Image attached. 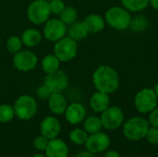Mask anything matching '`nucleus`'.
Masks as SVG:
<instances>
[{"mask_svg": "<svg viewBox=\"0 0 158 157\" xmlns=\"http://www.w3.org/2000/svg\"><path fill=\"white\" fill-rule=\"evenodd\" d=\"M94 84L98 92L112 93L119 85L118 75L115 69L108 66H100L93 75Z\"/></svg>", "mask_w": 158, "mask_h": 157, "instance_id": "obj_1", "label": "nucleus"}, {"mask_svg": "<svg viewBox=\"0 0 158 157\" xmlns=\"http://www.w3.org/2000/svg\"><path fill=\"white\" fill-rule=\"evenodd\" d=\"M15 116L20 120H30L37 113L38 105L36 100L28 94L18 97L13 105Z\"/></svg>", "mask_w": 158, "mask_h": 157, "instance_id": "obj_2", "label": "nucleus"}, {"mask_svg": "<svg viewBox=\"0 0 158 157\" xmlns=\"http://www.w3.org/2000/svg\"><path fill=\"white\" fill-rule=\"evenodd\" d=\"M149 130V122L143 118L134 117L130 118L123 128L124 135L131 141H140L145 138Z\"/></svg>", "mask_w": 158, "mask_h": 157, "instance_id": "obj_3", "label": "nucleus"}, {"mask_svg": "<svg viewBox=\"0 0 158 157\" xmlns=\"http://www.w3.org/2000/svg\"><path fill=\"white\" fill-rule=\"evenodd\" d=\"M50 14L49 2L46 0H34L29 5L27 9L28 19L35 25L45 23Z\"/></svg>", "mask_w": 158, "mask_h": 157, "instance_id": "obj_4", "label": "nucleus"}, {"mask_svg": "<svg viewBox=\"0 0 158 157\" xmlns=\"http://www.w3.org/2000/svg\"><path fill=\"white\" fill-rule=\"evenodd\" d=\"M78 51L77 42L69 36H65L56 42L54 46V54L60 62H69L72 60Z\"/></svg>", "mask_w": 158, "mask_h": 157, "instance_id": "obj_5", "label": "nucleus"}, {"mask_svg": "<svg viewBox=\"0 0 158 157\" xmlns=\"http://www.w3.org/2000/svg\"><path fill=\"white\" fill-rule=\"evenodd\" d=\"M106 19L111 27L117 30L127 29L131 20L130 13L120 6H113L108 9L106 13Z\"/></svg>", "mask_w": 158, "mask_h": 157, "instance_id": "obj_6", "label": "nucleus"}, {"mask_svg": "<svg viewBox=\"0 0 158 157\" xmlns=\"http://www.w3.org/2000/svg\"><path fill=\"white\" fill-rule=\"evenodd\" d=\"M134 103L136 109L140 113L145 114L151 112L156 107L157 96L154 90L145 88L136 94Z\"/></svg>", "mask_w": 158, "mask_h": 157, "instance_id": "obj_7", "label": "nucleus"}, {"mask_svg": "<svg viewBox=\"0 0 158 157\" xmlns=\"http://www.w3.org/2000/svg\"><path fill=\"white\" fill-rule=\"evenodd\" d=\"M67 29V25L60 19H48L44 27V38L50 42L56 43L66 36Z\"/></svg>", "mask_w": 158, "mask_h": 157, "instance_id": "obj_8", "label": "nucleus"}, {"mask_svg": "<svg viewBox=\"0 0 158 157\" xmlns=\"http://www.w3.org/2000/svg\"><path fill=\"white\" fill-rule=\"evenodd\" d=\"M38 62V58L35 54L28 50H20L14 54L13 65L14 67L22 72H27L35 68Z\"/></svg>", "mask_w": 158, "mask_h": 157, "instance_id": "obj_9", "label": "nucleus"}, {"mask_svg": "<svg viewBox=\"0 0 158 157\" xmlns=\"http://www.w3.org/2000/svg\"><path fill=\"white\" fill-rule=\"evenodd\" d=\"M101 121L103 127L109 130H114L119 128L124 120V115L122 110L118 106H112L106 108L102 112Z\"/></svg>", "mask_w": 158, "mask_h": 157, "instance_id": "obj_10", "label": "nucleus"}, {"mask_svg": "<svg viewBox=\"0 0 158 157\" xmlns=\"http://www.w3.org/2000/svg\"><path fill=\"white\" fill-rule=\"evenodd\" d=\"M44 84L49 88L51 93H62L69 85V78L64 71L58 69L53 73L47 74L44 79Z\"/></svg>", "mask_w": 158, "mask_h": 157, "instance_id": "obj_11", "label": "nucleus"}, {"mask_svg": "<svg viewBox=\"0 0 158 157\" xmlns=\"http://www.w3.org/2000/svg\"><path fill=\"white\" fill-rule=\"evenodd\" d=\"M110 144V138L104 132H97L88 136L85 143L86 150L94 154L102 153L106 151Z\"/></svg>", "mask_w": 158, "mask_h": 157, "instance_id": "obj_12", "label": "nucleus"}, {"mask_svg": "<svg viewBox=\"0 0 158 157\" xmlns=\"http://www.w3.org/2000/svg\"><path fill=\"white\" fill-rule=\"evenodd\" d=\"M41 135L48 140H53L58 137L61 131V124L55 117H46L43 119L40 125Z\"/></svg>", "mask_w": 158, "mask_h": 157, "instance_id": "obj_13", "label": "nucleus"}, {"mask_svg": "<svg viewBox=\"0 0 158 157\" xmlns=\"http://www.w3.org/2000/svg\"><path fill=\"white\" fill-rule=\"evenodd\" d=\"M68 155L69 147L63 140L58 138L49 140L45 149L46 157H68Z\"/></svg>", "mask_w": 158, "mask_h": 157, "instance_id": "obj_14", "label": "nucleus"}, {"mask_svg": "<svg viewBox=\"0 0 158 157\" xmlns=\"http://www.w3.org/2000/svg\"><path fill=\"white\" fill-rule=\"evenodd\" d=\"M85 114H86V111H85L84 106L79 103H73L68 105L66 112H65L66 119L70 124H73V125L81 123L84 119Z\"/></svg>", "mask_w": 158, "mask_h": 157, "instance_id": "obj_15", "label": "nucleus"}, {"mask_svg": "<svg viewBox=\"0 0 158 157\" xmlns=\"http://www.w3.org/2000/svg\"><path fill=\"white\" fill-rule=\"evenodd\" d=\"M49 110L55 115H62L66 112L68 103L61 93H52L48 98Z\"/></svg>", "mask_w": 158, "mask_h": 157, "instance_id": "obj_16", "label": "nucleus"}, {"mask_svg": "<svg viewBox=\"0 0 158 157\" xmlns=\"http://www.w3.org/2000/svg\"><path fill=\"white\" fill-rule=\"evenodd\" d=\"M109 97L107 93L97 92L93 94L90 100V105L95 112H103L109 107Z\"/></svg>", "mask_w": 158, "mask_h": 157, "instance_id": "obj_17", "label": "nucleus"}, {"mask_svg": "<svg viewBox=\"0 0 158 157\" xmlns=\"http://www.w3.org/2000/svg\"><path fill=\"white\" fill-rule=\"evenodd\" d=\"M20 38H21L22 43L25 46L31 48V47L37 46L41 43L42 34L38 30L33 29V28H29V29H26L22 32Z\"/></svg>", "mask_w": 158, "mask_h": 157, "instance_id": "obj_18", "label": "nucleus"}, {"mask_svg": "<svg viewBox=\"0 0 158 157\" xmlns=\"http://www.w3.org/2000/svg\"><path fill=\"white\" fill-rule=\"evenodd\" d=\"M83 23L88 31V32H99L105 28L104 19L97 14H91L85 18Z\"/></svg>", "mask_w": 158, "mask_h": 157, "instance_id": "obj_19", "label": "nucleus"}, {"mask_svg": "<svg viewBox=\"0 0 158 157\" xmlns=\"http://www.w3.org/2000/svg\"><path fill=\"white\" fill-rule=\"evenodd\" d=\"M69 27L67 29V34L69 38L73 39L74 41L82 40L87 36L89 33L83 21H75L74 23L69 25Z\"/></svg>", "mask_w": 158, "mask_h": 157, "instance_id": "obj_20", "label": "nucleus"}, {"mask_svg": "<svg viewBox=\"0 0 158 157\" xmlns=\"http://www.w3.org/2000/svg\"><path fill=\"white\" fill-rule=\"evenodd\" d=\"M59 67H60V61L55 56V54L54 55L49 54L45 56L42 60V69L46 74H50L58 70Z\"/></svg>", "mask_w": 158, "mask_h": 157, "instance_id": "obj_21", "label": "nucleus"}, {"mask_svg": "<svg viewBox=\"0 0 158 157\" xmlns=\"http://www.w3.org/2000/svg\"><path fill=\"white\" fill-rule=\"evenodd\" d=\"M83 127H84V130L87 133L94 134V133L101 131V130L103 128V124H102L100 118H98L96 116H91L85 119Z\"/></svg>", "mask_w": 158, "mask_h": 157, "instance_id": "obj_22", "label": "nucleus"}, {"mask_svg": "<svg viewBox=\"0 0 158 157\" xmlns=\"http://www.w3.org/2000/svg\"><path fill=\"white\" fill-rule=\"evenodd\" d=\"M60 19L68 26L74 23L78 18V12L73 6H65L63 11L59 14Z\"/></svg>", "mask_w": 158, "mask_h": 157, "instance_id": "obj_23", "label": "nucleus"}, {"mask_svg": "<svg viewBox=\"0 0 158 157\" xmlns=\"http://www.w3.org/2000/svg\"><path fill=\"white\" fill-rule=\"evenodd\" d=\"M125 8L130 11L136 12L141 11L147 7L150 3V0H121Z\"/></svg>", "mask_w": 158, "mask_h": 157, "instance_id": "obj_24", "label": "nucleus"}, {"mask_svg": "<svg viewBox=\"0 0 158 157\" xmlns=\"http://www.w3.org/2000/svg\"><path fill=\"white\" fill-rule=\"evenodd\" d=\"M15 117L14 107L7 104L0 105V122L1 123H8Z\"/></svg>", "mask_w": 158, "mask_h": 157, "instance_id": "obj_25", "label": "nucleus"}, {"mask_svg": "<svg viewBox=\"0 0 158 157\" xmlns=\"http://www.w3.org/2000/svg\"><path fill=\"white\" fill-rule=\"evenodd\" d=\"M88 138V133L81 129H75L69 133V140L76 145L85 144Z\"/></svg>", "mask_w": 158, "mask_h": 157, "instance_id": "obj_26", "label": "nucleus"}, {"mask_svg": "<svg viewBox=\"0 0 158 157\" xmlns=\"http://www.w3.org/2000/svg\"><path fill=\"white\" fill-rule=\"evenodd\" d=\"M22 41L21 38L17 36V35H12L10 36L7 41H6V47L7 49V51L11 54H16L18 52H19L21 50L22 47Z\"/></svg>", "mask_w": 158, "mask_h": 157, "instance_id": "obj_27", "label": "nucleus"}, {"mask_svg": "<svg viewBox=\"0 0 158 157\" xmlns=\"http://www.w3.org/2000/svg\"><path fill=\"white\" fill-rule=\"evenodd\" d=\"M130 26L134 31H142L148 26V20L143 15H139L135 17L132 21L131 20Z\"/></svg>", "mask_w": 158, "mask_h": 157, "instance_id": "obj_28", "label": "nucleus"}, {"mask_svg": "<svg viewBox=\"0 0 158 157\" xmlns=\"http://www.w3.org/2000/svg\"><path fill=\"white\" fill-rule=\"evenodd\" d=\"M65 4L62 0H51L49 2V7L51 14L59 15L65 8Z\"/></svg>", "mask_w": 158, "mask_h": 157, "instance_id": "obj_29", "label": "nucleus"}, {"mask_svg": "<svg viewBox=\"0 0 158 157\" xmlns=\"http://www.w3.org/2000/svg\"><path fill=\"white\" fill-rule=\"evenodd\" d=\"M48 143H49V140L47 138H45L43 135H40L34 139L33 146L38 151H45V149L48 145Z\"/></svg>", "mask_w": 158, "mask_h": 157, "instance_id": "obj_30", "label": "nucleus"}, {"mask_svg": "<svg viewBox=\"0 0 158 157\" xmlns=\"http://www.w3.org/2000/svg\"><path fill=\"white\" fill-rule=\"evenodd\" d=\"M51 91L49 90V88L44 83L43 85L39 86L36 90V94L37 96L42 99V100H48V98L51 95Z\"/></svg>", "mask_w": 158, "mask_h": 157, "instance_id": "obj_31", "label": "nucleus"}, {"mask_svg": "<svg viewBox=\"0 0 158 157\" xmlns=\"http://www.w3.org/2000/svg\"><path fill=\"white\" fill-rule=\"evenodd\" d=\"M145 137L149 143L153 144H158V128L156 127L149 128Z\"/></svg>", "mask_w": 158, "mask_h": 157, "instance_id": "obj_32", "label": "nucleus"}, {"mask_svg": "<svg viewBox=\"0 0 158 157\" xmlns=\"http://www.w3.org/2000/svg\"><path fill=\"white\" fill-rule=\"evenodd\" d=\"M148 122L150 125H152V127L158 128V108H155L154 110L151 111Z\"/></svg>", "mask_w": 158, "mask_h": 157, "instance_id": "obj_33", "label": "nucleus"}, {"mask_svg": "<svg viewBox=\"0 0 158 157\" xmlns=\"http://www.w3.org/2000/svg\"><path fill=\"white\" fill-rule=\"evenodd\" d=\"M75 157H94V154L89 152L88 150L86 151H82V152H80Z\"/></svg>", "mask_w": 158, "mask_h": 157, "instance_id": "obj_34", "label": "nucleus"}, {"mask_svg": "<svg viewBox=\"0 0 158 157\" xmlns=\"http://www.w3.org/2000/svg\"><path fill=\"white\" fill-rule=\"evenodd\" d=\"M104 157H120V155L117 151H108L105 154Z\"/></svg>", "mask_w": 158, "mask_h": 157, "instance_id": "obj_35", "label": "nucleus"}, {"mask_svg": "<svg viewBox=\"0 0 158 157\" xmlns=\"http://www.w3.org/2000/svg\"><path fill=\"white\" fill-rule=\"evenodd\" d=\"M152 6L156 9H158V0H150Z\"/></svg>", "mask_w": 158, "mask_h": 157, "instance_id": "obj_36", "label": "nucleus"}, {"mask_svg": "<svg viewBox=\"0 0 158 157\" xmlns=\"http://www.w3.org/2000/svg\"><path fill=\"white\" fill-rule=\"evenodd\" d=\"M154 91H155V93L156 94V96L158 97V82L156 83V85L155 86V90Z\"/></svg>", "mask_w": 158, "mask_h": 157, "instance_id": "obj_37", "label": "nucleus"}, {"mask_svg": "<svg viewBox=\"0 0 158 157\" xmlns=\"http://www.w3.org/2000/svg\"><path fill=\"white\" fill-rule=\"evenodd\" d=\"M31 157H46V155H41V154H37V155H34Z\"/></svg>", "mask_w": 158, "mask_h": 157, "instance_id": "obj_38", "label": "nucleus"}, {"mask_svg": "<svg viewBox=\"0 0 158 157\" xmlns=\"http://www.w3.org/2000/svg\"><path fill=\"white\" fill-rule=\"evenodd\" d=\"M0 43H1V36H0Z\"/></svg>", "mask_w": 158, "mask_h": 157, "instance_id": "obj_39", "label": "nucleus"}]
</instances>
